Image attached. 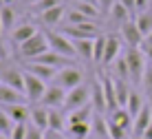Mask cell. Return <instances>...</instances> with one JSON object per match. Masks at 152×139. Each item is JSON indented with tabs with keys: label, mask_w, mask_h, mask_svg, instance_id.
Wrapping results in <instances>:
<instances>
[{
	"label": "cell",
	"mask_w": 152,
	"mask_h": 139,
	"mask_svg": "<svg viewBox=\"0 0 152 139\" xmlns=\"http://www.w3.org/2000/svg\"><path fill=\"white\" fill-rule=\"evenodd\" d=\"M29 2H31V4H35V2H40V0H29Z\"/></svg>",
	"instance_id": "816d5d0a"
},
{
	"label": "cell",
	"mask_w": 152,
	"mask_h": 139,
	"mask_svg": "<svg viewBox=\"0 0 152 139\" xmlns=\"http://www.w3.org/2000/svg\"><path fill=\"white\" fill-rule=\"evenodd\" d=\"M115 4H117L115 0H99V11L108 15V13L113 11V7H115Z\"/></svg>",
	"instance_id": "b9f144b4"
},
{
	"label": "cell",
	"mask_w": 152,
	"mask_h": 139,
	"mask_svg": "<svg viewBox=\"0 0 152 139\" xmlns=\"http://www.w3.org/2000/svg\"><path fill=\"white\" fill-rule=\"evenodd\" d=\"M86 22H93L91 18H86L82 11H77V9H73V11L66 13V24L71 26H77V24H86Z\"/></svg>",
	"instance_id": "836d02e7"
},
{
	"label": "cell",
	"mask_w": 152,
	"mask_h": 139,
	"mask_svg": "<svg viewBox=\"0 0 152 139\" xmlns=\"http://www.w3.org/2000/svg\"><path fill=\"white\" fill-rule=\"evenodd\" d=\"M121 57V40L117 35H108V42H106V53H104V66L108 64H115Z\"/></svg>",
	"instance_id": "ac0fdd59"
},
{
	"label": "cell",
	"mask_w": 152,
	"mask_h": 139,
	"mask_svg": "<svg viewBox=\"0 0 152 139\" xmlns=\"http://www.w3.org/2000/svg\"><path fill=\"white\" fill-rule=\"evenodd\" d=\"M13 104H29L27 95L7 86V84H0V106H13Z\"/></svg>",
	"instance_id": "5bb4252c"
},
{
	"label": "cell",
	"mask_w": 152,
	"mask_h": 139,
	"mask_svg": "<svg viewBox=\"0 0 152 139\" xmlns=\"http://www.w3.org/2000/svg\"><path fill=\"white\" fill-rule=\"evenodd\" d=\"M0 84H7V86L24 93V73L18 71V66L13 62L0 60Z\"/></svg>",
	"instance_id": "7a4b0ae2"
},
{
	"label": "cell",
	"mask_w": 152,
	"mask_h": 139,
	"mask_svg": "<svg viewBox=\"0 0 152 139\" xmlns=\"http://www.w3.org/2000/svg\"><path fill=\"white\" fill-rule=\"evenodd\" d=\"M145 53L139 51V49H128L126 51V62H128V68H130V79L132 84H141L143 82V75H145V60H143Z\"/></svg>",
	"instance_id": "5b68a950"
},
{
	"label": "cell",
	"mask_w": 152,
	"mask_h": 139,
	"mask_svg": "<svg viewBox=\"0 0 152 139\" xmlns=\"http://www.w3.org/2000/svg\"><path fill=\"white\" fill-rule=\"evenodd\" d=\"M113 77H117V79H126V82H132V79H130V68H128V62H126V57H119V60L115 62Z\"/></svg>",
	"instance_id": "f546056e"
},
{
	"label": "cell",
	"mask_w": 152,
	"mask_h": 139,
	"mask_svg": "<svg viewBox=\"0 0 152 139\" xmlns=\"http://www.w3.org/2000/svg\"><path fill=\"white\" fill-rule=\"evenodd\" d=\"M64 13H66V11H64V7L60 4V7H55V9H49V11L40 13L38 18H40V22H42V24H46V26H55L62 18H64Z\"/></svg>",
	"instance_id": "484cf974"
},
{
	"label": "cell",
	"mask_w": 152,
	"mask_h": 139,
	"mask_svg": "<svg viewBox=\"0 0 152 139\" xmlns=\"http://www.w3.org/2000/svg\"><path fill=\"white\" fill-rule=\"evenodd\" d=\"M2 108L13 119V124H29V119H31V106L29 104H13V106H2Z\"/></svg>",
	"instance_id": "2e32d148"
},
{
	"label": "cell",
	"mask_w": 152,
	"mask_h": 139,
	"mask_svg": "<svg viewBox=\"0 0 152 139\" xmlns=\"http://www.w3.org/2000/svg\"><path fill=\"white\" fill-rule=\"evenodd\" d=\"M60 139H71V137H60Z\"/></svg>",
	"instance_id": "11a10c76"
},
{
	"label": "cell",
	"mask_w": 152,
	"mask_h": 139,
	"mask_svg": "<svg viewBox=\"0 0 152 139\" xmlns=\"http://www.w3.org/2000/svg\"><path fill=\"white\" fill-rule=\"evenodd\" d=\"M150 46H152V31L145 35V40H143V49H150Z\"/></svg>",
	"instance_id": "bcb514c9"
},
{
	"label": "cell",
	"mask_w": 152,
	"mask_h": 139,
	"mask_svg": "<svg viewBox=\"0 0 152 139\" xmlns=\"http://www.w3.org/2000/svg\"><path fill=\"white\" fill-rule=\"evenodd\" d=\"M31 126L40 128V130H49V108L42 104H33L31 106V119H29Z\"/></svg>",
	"instance_id": "e0dca14e"
},
{
	"label": "cell",
	"mask_w": 152,
	"mask_h": 139,
	"mask_svg": "<svg viewBox=\"0 0 152 139\" xmlns=\"http://www.w3.org/2000/svg\"><path fill=\"white\" fill-rule=\"evenodd\" d=\"M152 124V106L150 104H145L143 108H141V113L134 117V126H132V135L134 137H141L145 130L150 128Z\"/></svg>",
	"instance_id": "9a60e30c"
},
{
	"label": "cell",
	"mask_w": 152,
	"mask_h": 139,
	"mask_svg": "<svg viewBox=\"0 0 152 139\" xmlns=\"http://www.w3.org/2000/svg\"><path fill=\"white\" fill-rule=\"evenodd\" d=\"M62 33L71 40H97L99 35V29L95 22H86V24H77V26H71V24H64Z\"/></svg>",
	"instance_id": "ba28073f"
},
{
	"label": "cell",
	"mask_w": 152,
	"mask_h": 139,
	"mask_svg": "<svg viewBox=\"0 0 152 139\" xmlns=\"http://www.w3.org/2000/svg\"><path fill=\"white\" fill-rule=\"evenodd\" d=\"M106 42H108V35H99V38L95 40V62L102 64L104 62V53H106Z\"/></svg>",
	"instance_id": "d590c367"
},
{
	"label": "cell",
	"mask_w": 152,
	"mask_h": 139,
	"mask_svg": "<svg viewBox=\"0 0 152 139\" xmlns=\"http://www.w3.org/2000/svg\"><path fill=\"white\" fill-rule=\"evenodd\" d=\"M69 128V119H66V113L62 108H49V130L57 132L60 135L62 130Z\"/></svg>",
	"instance_id": "d6986e66"
},
{
	"label": "cell",
	"mask_w": 152,
	"mask_h": 139,
	"mask_svg": "<svg viewBox=\"0 0 152 139\" xmlns=\"http://www.w3.org/2000/svg\"><path fill=\"white\" fill-rule=\"evenodd\" d=\"M46 51H51V46H49V40H46V35L42 33H35L31 40H27L24 44H20L18 49H15V53H18L22 60H27V62H31V60H35V57H40V55H44Z\"/></svg>",
	"instance_id": "6da1fadb"
},
{
	"label": "cell",
	"mask_w": 152,
	"mask_h": 139,
	"mask_svg": "<svg viewBox=\"0 0 152 139\" xmlns=\"http://www.w3.org/2000/svg\"><path fill=\"white\" fill-rule=\"evenodd\" d=\"M31 62L46 64V66H53L57 71H62V68H66V66H75V60H71V57H66V55H60V53H55V51H46L44 55L35 57V60H31Z\"/></svg>",
	"instance_id": "30bf717a"
},
{
	"label": "cell",
	"mask_w": 152,
	"mask_h": 139,
	"mask_svg": "<svg viewBox=\"0 0 152 139\" xmlns=\"http://www.w3.org/2000/svg\"><path fill=\"white\" fill-rule=\"evenodd\" d=\"M145 104H148V101H143V97H141L139 90H132V93H130V97H128V104H126V110H128L132 117H137Z\"/></svg>",
	"instance_id": "4316f807"
},
{
	"label": "cell",
	"mask_w": 152,
	"mask_h": 139,
	"mask_svg": "<svg viewBox=\"0 0 152 139\" xmlns=\"http://www.w3.org/2000/svg\"><path fill=\"white\" fill-rule=\"evenodd\" d=\"M15 11H13V7H0V24H2V29H4V33H9V31H13L15 26Z\"/></svg>",
	"instance_id": "83f0119b"
},
{
	"label": "cell",
	"mask_w": 152,
	"mask_h": 139,
	"mask_svg": "<svg viewBox=\"0 0 152 139\" xmlns=\"http://www.w3.org/2000/svg\"><path fill=\"white\" fill-rule=\"evenodd\" d=\"M46 132L44 130H40V128H35V126H31L29 124V130H27V139H44Z\"/></svg>",
	"instance_id": "60d3db41"
},
{
	"label": "cell",
	"mask_w": 152,
	"mask_h": 139,
	"mask_svg": "<svg viewBox=\"0 0 152 139\" xmlns=\"http://www.w3.org/2000/svg\"><path fill=\"white\" fill-rule=\"evenodd\" d=\"M46 82H42L40 77H35L33 73H29V71H24V95H27V101L31 106L33 104H40L42 97H44V93H46Z\"/></svg>",
	"instance_id": "52a82bcc"
},
{
	"label": "cell",
	"mask_w": 152,
	"mask_h": 139,
	"mask_svg": "<svg viewBox=\"0 0 152 139\" xmlns=\"http://www.w3.org/2000/svg\"><path fill=\"white\" fill-rule=\"evenodd\" d=\"M27 130H29V124H15L9 139H27Z\"/></svg>",
	"instance_id": "ab89813d"
},
{
	"label": "cell",
	"mask_w": 152,
	"mask_h": 139,
	"mask_svg": "<svg viewBox=\"0 0 152 139\" xmlns=\"http://www.w3.org/2000/svg\"><path fill=\"white\" fill-rule=\"evenodd\" d=\"M93 88L91 84H82V86L73 88L66 93V101H64V113H71V110H77L86 104H93Z\"/></svg>",
	"instance_id": "3957f363"
},
{
	"label": "cell",
	"mask_w": 152,
	"mask_h": 139,
	"mask_svg": "<svg viewBox=\"0 0 152 139\" xmlns=\"http://www.w3.org/2000/svg\"><path fill=\"white\" fill-rule=\"evenodd\" d=\"M119 35H121V40L128 44V49H139V46H143V40H145L134 20H128V22L119 29Z\"/></svg>",
	"instance_id": "9c48e42d"
},
{
	"label": "cell",
	"mask_w": 152,
	"mask_h": 139,
	"mask_svg": "<svg viewBox=\"0 0 152 139\" xmlns=\"http://www.w3.org/2000/svg\"><path fill=\"white\" fill-rule=\"evenodd\" d=\"M64 101H66V90L55 86V84H51L49 88H46L44 97H42L40 104L46 106V108H62L64 110Z\"/></svg>",
	"instance_id": "7c38bea8"
},
{
	"label": "cell",
	"mask_w": 152,
	"mask_h": 139,
	"mask_svg": "<svg viewBox=\"0 0 152 139\" xmlns=\"http://www.w3.org/2000/svg\"><path fill=\"white\" fill-rule=\"evenodd\" d=\"M132 139H145V137H132Z\"/></svg>",
	"instance_id": "db71d44e"
},
{
	"label": "cell",
	"mask_w": 152,
	"mask_h": 139,
	"mask_svg": "<svg viewBox=\"0 0 152 139\" xmlns=\"http://www.w3.org/2000/svg\"><path fill=\"white\" fill-rule=\"evenodd\" d=\"M150 9V0H137V13H143Z\"/></svg>",
	"instance_id": "ee69618b"
},
{
	"label": "cell",
	"mask_w": 152,
	"mask_h": 139,
	"mask_svg": "<svg viewBox=\"0 0 152 139\" xmlns=\"http://www.w3.org/2000/svg\"><path fill=\"white\" fill-rule=\"evenodd\" d=\"M91 128H93V124H75V126L66 128V132H69L71 139H86L91 135Z\"/></svg>",
	"instance_id": "4dcf8cb0"
},
{
	"label": "cell",
	"mask_w": 152,
	"mask_h": 139,
	"mask_svg": "<svg viewBox=\"0 0 152 139\" xmlns=\"http://www.w3.org/2000/svg\"><path fill=\"white\" fill-rule=\"evenodd\" d=\"M75 9H77V11H82L86 18H91V20H95L97 18V11H99V7H95V4H86V2H75Z\"/></svg>",
	"instance_id": "74e56055"
},
{
	"label": "cell",
	"mask_w": 152,
	"mask_h": 139,
	"mask_svg": "<svg viewBox=\"0 0 152 139\" xmlns=\"http://www.w3.org/2000/svg\"><path fill=\"white\" fill-rule=\"evenodd\" d=\"M108 20H110V26H117V29H121V26L128 22V20H132V15H130L128 9H126L124 4L117 0V4L113 7V11L108 13Z\"/></svg>",
	"instance_id": "603a6c76"
},
{
	"label": "cell",
	"mask_w": 152,
	"mask_h": 139,
	"mask_svg": "<svg viewBox=\"0 0 152 139\" xmlns=\"http://www.w3.org/2000/svg\"><path fill=\"white\" fill-rule=\"evenodd\" d=\"M53 84L60 86V88H64L66 93H69V90H73V88H77V86L84 84V71L77 68V66H66V68H62V71L57 73Z\"/></svg>",
	"instance_id": "8992f818"
},
{
	"label": "cell",
	"mask_w": 152,
	"mask_h": 139,
	"mask_svg": "<svg viewBox=\"0 0 152 139\" xmlns=\"http://www.w3.org/2000/svg\"><path fill=\"white\" fill-rule=\"evenodd\" d=\"M141 137H145V139H152V124H150V128H148V130H145Z\"/></svg>",
	"instance_id": "c3c4849f"
},
{
	"label": "cell",
	"mask_w": 152,
	"mask_h": 139,
	"mask_svg": "<svg viewBox=\"0 0 152 139\" xmlns=\"http://www.w3.org/2000/svg\"><path fill=\"white\" fill-rule=\"evenodd\" d=\"M44 139H60V135H57V132H51V130H46Z\"/></svg>",
	"instance_id": "7dc6e473"
},
{
	"label": "cell",
	"mask_w": 152,
	"mask_h": 139,
	"mask_svg": "<svg viewBox=\"0 0 152 139\" xmlns=\"http://www.w3.org/2000/svg\"><path fill=\"white\" fill-rule=\"evenodd\" d=\"M27 71L33 73L35 77H40L42 82H46V84L53 82V79L57 77V73H60V71L53 68V66H46V64H35V62H29V64H27Z\"/></svg>",
	"instance_id": "44dd1931"
},
{
	"label": "cell",
	"mask_w": 152,
	"mask_h": 139,
	"mask_svg": "<svg viewBox=\"0 0 152 139\" xmlns=\"http://www.w3.org/2000/svg\"><path fill=\"white\" fill-rule=\"evenodd\" d=\"M139 26V31L143 33V38L152 31V9H148V11H143V13H139V18L134 20Z\"/></svg>",
	"instance_id": "1f68e13d"
},
{
	"label": "cell",
	"mask_w": 152,
	"mask_h": 139,
	"mask_svg": "<svg viewBox=\"0 0 152 139\" xmlns=\"http://www.w3.org/2000/svg\"><path fill=\"white\" fill-rule=\"evenodd\" d=\"M0 7H2V0H0Z\"/></svg>",
	"instance_id": "9f6ffc18"
},
{
	"label": "cell",
	"mask_w": 152,
	"mask_h": 139,
	"mask_svg": "<svg viewBox=\"0 0 152 139\" xmlns=\"http://www.w3.org/2000/svg\"><path fill=\"white\" fill-rule=\"evenodd\" d=\"M108 119H110V121H115V124H117L119 128H124L126 132H130V130H132V126H134V117L130 115L126 108L115 110V113H113L110 117H108Z\"/></svg>",
	"instance_id": "d4e9b609"
},
{
	"label": "cell",
	"mask_w": 152,
	"mask_h": 139,
	"mask_svg": "<svg viewBox=\"0 0 152 139\" xmlns=\"http://www.w3.org/2000/svg\"><path fill=\"white\" fill-rule=\"evenodd\" d=\"M2 33H4V29L0 24V60H7V53H4V46H2Z\"/></svg>",
	"instance_id": "f6af8a7d"
},
{
	"label": "cell",
	"mask_w": 152,
	"mask_h": 139,
	"mask_svg": "<svg viewBox=\"0 0 152 139\" xmlns=\"http://www.w3.org/2000/svg\"><path fill=\"white\" fill-rule=\"evenodd\" d=\"M143 53H145V55L150 57V62H152V46H150V49H143Z\"/></svg>",
	"instance_id": "681fc988"
},
{
	"label": "cell",
	"mask_w": 152,
	"mask_h": 139,
	"mask_svg": "<svg viewBox=\"0 0 152 139\" xmlns=\"http://www.w3.org/2000/svg\"><path fill=\"white\" fill-rule=\"evenodd\" d=\"M35 33H40L38 29H35V24H31V22H22V24H18L15 29L11 31V44L18 49L20 44H24L27 40H31Z\"/></svg>",
	"instance_id": "4fadbf2b"
},
{
	"label": "cell",
	"mask_w": 152,
	"mask_h": 139,
	"mask_svg": "<svg viewBox=\"0 0 152 139\" xmlns=\"http://www.w3.org/2000/svg\"><path fill=\"white\" fill-rule=\"evenodd\" d=\"M73 44L77 49V57L95 62V40H73Z\"/></svg>",
	"instance_id": "cb8c5ba5"
},
{
	"label": "cell",
	"mask_w": 152,
	"mask_h": 139,
	"mask_svg": "<svg viewBox=\"0 0 152 139\" xmlns=\"http://www.w3.org/2000/svg\"><path fill=\"white\" fill-rule=\"evenodd\" d=\"M119 2H121L126 9H128V13H130V15L137 13V0H119Z\"/></svg>",
	"instance_id": "7bdbcfd3"
},
{
	"label": "cell",
	"mask_w": 152,
	"mask_h": 139,
	"mask_svg": "<svg viewBox=\"0 0 152 139\" xmlns=\"http://www.w3.org/2000/svg\"><path fill=\"white\" fill-rule=\"evenodd\" d=\"M108 135H110V139H126V135H128V132H126L124 128H119L115 121L108 119Z\"/></svg>",
	"instance_id": "f35d334b"
},
{
	"label": "cell",
	"mask_w": 152,
	"mask_h": 139,
	"mask_svg": "<svg viewBox=\"0 0 152 139\" xmlns=\"http://www.w3.org/2000/svg\"><path fill=\"white\" fill-rule=\"evenodd\" d=\"M60 4H62V0H40V2L31 4V7H33L35 15H40V13L49 11V9H55V7H60Z\"/></svg>",
	"instance_id": "e575fe53"
},
{
	"label": "cell",
	"mask_w": 152,
	"mask_h": 139,
	"mask_svg": "<svg viewBox=\"0 0 152 139\" xmlns=\"http://www.w3.org/2000/svg\"><path fill=\"white\" fill-rule=\"evenodd\" d=\"M13 2H15V0H2V7H4V4H7V7H11Z\"/></svg>",
	"instance_id": "f907efd6"
},
{
	"label": "cell",
	"mask_w": 152,
	"mask_h": 139,
	"mask_svg": "<svg viewBox=\"0 0 152 139\" xmlns=\"http://www.w3.org/2000/svg\"><path fill=\"white\" fill-rule=\"evenodd\" d=\"M141 86H143L145 97L152 101V62L145 66V75H143V82H141Z\"/></svg>",
	"instance_id": "8d00e7d4"
},
{
	"label": "cell",
	"mask_w": 152,
	"mask_h": 139,
	"mask_svg": "<svg viewBox=\"0 0 152 139\" xmlns=\"http://www.w3.org/2000/svg\"><path fill=\"white\" fill-rule=\"evenodd\" d=\"M0 139H9V137H4V135H2V132H0Z\"/></svg>",
	"instance_id": "f5cc1de1"
},
{
	"label": "cell",
	"mask_w": 152,
	"mask_h": 139,
	"mask_svg": "<svg viewBox=\"0 0 152 139\" xmlns=\"http://www.w3.org/2000/svg\"><path fill=\"white\" fill-rule=\"evenodd\" d=\"M44 35H46V40H49L51 51L60 53V55H66V57H71V60H75V57H77V49H75V44H73V40L66 38L64 33H57V31H44Z\"/></svg>",
	"instance_id": "277c9868"
},
{
	"label": "cell",
	"mask_w": 152,
	"mask_h": 139,
	"mask_svg": "<svg viewBox=\"0 0 152 139\" xmlns=\"http://www.w3.org/2000/svg\"><path fill=\"white\" fill-rule=\"evenodd\" d=\"M115 90H117V101L121 108H126V104H128V97L130 93H132V88L128 86V82L126 79H117L115 77Z\"/></svg>",
	"instance_id": "f1b7e54d"
},
{
	"label": "cell",
	"mask_w": 152,
	"mask_h": 139,
	"mask_svg": "<svg viewBox=\"0 0 152 139\" xmlns=\"http://www.w3.org/2000/svg\"><path fill=\"white\" fill-rule=\"evenodd\" d=\"M99 77H102V84H104V95H106V106H108V113H115V110H119L121 106H119L117 101V90H115V77L108 75V73H99Z\"/></svg>",
	"instance_id": "8fae6325"
},
{
	"label": "cell",
	"mask_w": 152,
	"mask_h": 139,
	"mask_svg": "<svg viewBox=\"0 0 152 139\" xmlns=\"http://www.w3.org/2000/svg\"><path fill=\"white\" fill-rule=\"evenodd\" d=\"M91 88H93V106H95V110H97V113L108 110L106 95H104V84H102V77H99V75L91 82Z\"/></svg>",
	"instance_id": "7402d4cb"
},
{
	"label": "cell",
	"mask_w": 152,
	"mask_h": 139,
	"mask_svg": "<svg viewBox=\"0 0 152 139\" xmlns=\"http://www.w3.org/2000/svg\"><path fill=\"white\" fill-rule=\"evenodd\" d=\"M13 119L9 117L7 113H4V108L0 106V132H2L4 137H11V132H13Z\"/></svg>",
	"instance_id": "d6a6232c"
},
{
	"label": "cell",
	"mask_w": 152,
	"mask_h": 139,
	"mask_svg": "<svg viewBox=\"0 0 152 139\" xmlns=\"http://www.w3.org/2000/svg\"><path fill=\"white\" fill-rule=\"evenodd\" d=\"M93 110H95V106H93V104H86V106H82V108H77V110H71V113H66L69 126H75V124H91Z\"/></svg>",
	"instance_id": "ffe728a7"
}]
</instances>
